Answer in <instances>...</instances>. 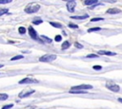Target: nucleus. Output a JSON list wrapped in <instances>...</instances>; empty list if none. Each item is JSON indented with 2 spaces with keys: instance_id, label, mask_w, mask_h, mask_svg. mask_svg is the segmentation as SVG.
<instances>
[{
  "instance_id": "f3484780",
  "label": "nucleus",
  "mask_w": 122,
  "mask_h": 109,
  "mask_svg": "<svg viewBox=\"0 0 122 109\" xmlns=\"http://www.w3.org/2000/svg\"><path fill=\"white\" fill-rule=\"evenodd\" d=\"M8 98H9L8 94H6V93H0V100H8Z\"/></svg>"
},
{
  "instance_id": "393cba45",
  "label": "nucleus",
  "mask_w": 122,
  "mask_h": 109,
  "mask_svg": "<svg viewBox=\"0 0 122 109\" xmlns=\"http://www.w3.org/2000/svg\"><path fill=\"white\" fill-rule=\"evenodd\" d=\"M74 45H75V47H77V48H83V45H82L80 43H78V42H75V43H74Z\"/></svg>"
},
{
  "instance_id": "4468645a",
  "label": "nucleus",
  "mask_w": 122,
  "mask_h": 109,
  "mask_svg": "<svg viewBox=\"0 0 122 109\" xmlns=\"http://www.w3.org/2000/svg\"><path fill=\"white\" fill-rule=\"evenodd\" d=\"M50 25L52 26L53 27H56V28H61L63 27L60 23H57V22H50Z\"/></svg>"
},
{
  "instance_id": "2f4dec72",
  "label": "nucleus",
  "mask_w": 122,
  "mask_h": 109,
  "mask_svg": "<svg viewBox=\"0 0 122 109\" xmlns=\"http://www.w3.org/2000/svg\"><path fill=\"white\" fill-rule=\"evenodd\" d=\"M35 108V106H31V107H29V108H27V109H34Z\"/></svg>"
},
{
  "instance_id": "7ed1b4c3",
  "label": "nucleus",
  "mask_w": 122,
  "mask_h": 109,
  "mask_svg": "<svg viewBox=\"0 0 122 109\" xmlns=\"http://www.w3.org/2000/svg\"><path fill=\"white\" fill-rule=\"evenodd\" d=\"M106 87L108 89H110L111 91H113V92H119L120 91V87L118 84L114 83V82H107L106 83Z\"/></svg>"
},
{
  "instance_id": "c756f323",
  "label": "nucleus",
  "mask_w": 122,
  "mask_h": 109,
  "mask_svg": "<svg viewBox=\"0 0 122 109\" xmlns=\"http://www.w3.org/2000/svg\"><path fill=\"white\" fill-rule=\"evenodd\" d=\"M41 23H43L42 20H34V21H33V24H34V25H40Z\"/></svg>"
},
{
  "instance_id": "39448f33",
  "label": "nucleus",
  "mask_w": 122,
  "mask_h": 109,
  "mask_svg": "<svg viewBox=\"0 0 122 109\" xmlns=\"http://www.w3.org/2000/svg\"><path fill=\"white\" fill-rule=\"evenodd\" d=\"M87 90V89H92V86L90 84H80V85H76V86H72L71 88V90Z\"/></svg>"
},
{
  "instance_id": "2eb2a0df",
  "label": "nucleus",
  "mask_w": 122,
  "mask_h": 109,
  "mask_svg": "<svg viewBox=\"0 0 122 109\" xmlns=\"http://www.w3.org/2000/svg\"><path fill=\"white\" fill-rule=\"evenodd\" d=\"M70 93H71V94H86L87 91H84V90H71Z\"/></svg>"
},
{
  "instance_id": "473e14b6",
  "label": "nucleus",
  "mask_w": 122,
  "mask_h": 109,
  "mask_svg": "<svg viewBox=\"0 0 122 109\" xmlns=\"http://www.w3.org/2000/svg\"><path fill=\"white\" fill-rule=\"evenodd\" d=\"M3 66H4V64H0V68H1V67H3Z\"/></svg>"
},
{
  "instance_id": "1a4fd4ad",
  "label": "nucleus",
  "mask_w": 122,
  "mask_h": 109,
  "mask_svg": "<svg viewBox=\"0 0 122 109\" xmlns=\"http://www.w3.org/2000/svg\"><path fill=\"white\" fill-rule=\"evenodd\" d=\"M98 54L99 55H107V56H115L116 55L115 52H112V51H108V50H99Z\"/></svg>"
},
{
  "instance_id": "aec40b11",
  "label": "nucleus",
  "mask_w": 122,
  "mask_h": 109,
  "mask_svg": "<svg viewBox=\"0 0 122 109\" xmlns=\"http://www.w3.org/2000/svg\"><path fill=\"white\" fill-rule=\"evenodd\" d=\"M18 31H19L20 34H25V33H26V28H25L24 27H19Z\"/></svg>"
},
{
  "instance_id": "b1692460",
  "label": "nucleus",
  "mask_w": 122,
  "mask_h": 109,
  "mask_svg": "<svg viewBox=\"0 0 122 109\" xmlns=\"http://www.w3.org/2000/svg\"><path fill=\"white\" fill-rule=\"evenodd\" d=\"M103 20V18H101V17H96V18H92V20H91V22H97V21H102Z\"/></svg>"
},
{
  "instance_id": "0eeeda50",
  "label": "nucleus",
  "mask_w": 122,
  "mask_h": 109,
  "mask_svg": "<svg viewBox=\"0 0 122 109\" xmlns=\"http://www.w3.org/2000/svg\"><path fill=\"white\" fill-rule=\"evenodd\" d=\"M35 91L34 90H23V91H21L20 93H19V95H18V97L19 98H26V97H29V96H30L31 94H33Z\"/></svg>"
},
{
  "instance_id": "c85d7f7f",
  "label": "nucleus",
  "mask_w": 122,
  "mask_h": 109,
  "mask_svg": "<svg viewBox=\"0 0 122 109\" xmlns=\"http://www.w3.org/2000/svg\"><path fill=\"white\" fill-rule=\"evenodd\" d=\"M10 2H11V0H0V4H8Z\"/></svg>"
},
{
  "instance_id": "9d476101",
  "label": "nucleus",
  "mask_w": 122,
  "mask_h": 109,
  "mask_svg": "<svg viewBox=\"0 0 122 109\" xmlns=\"http://www.w3.org/2000/svg\"><path fill=\"white\" fill-rule=\"evenodd\" d=\"M71 19H76V20H84V19H87L89 18V15L88 14H84V15H72L71 16Z\"/></svg>"
},
{
  "instance_id": "20e7f679",
  "label": "nucleus",
  "mask_w": 122,
  "mask_h": 109,
  "mask_svg": "<svg viewBox=\"0 0 122 109\" xmlns=\"http://www.w3.org/2000/svg\"><path fill=\"white\" fill-rule=\"evenodd\" d=\"M36 82H38L37 80H34V79H31V78L27 77V78H24L21 81H19L18 83L19 84H27V83H36Z\"/></svg>"
},
{
  "instance_id": "cd10ccee",
  "label": "nucleus",
  "mask_w": 122,
  "mask_h": 109,
  "mask_svg": "<svg viewBox=\"0 0 122 109\" xmlns=\"http://www.w3.org/2000/svg\"><path fill=\"white\" fill-rule=\"evenodd\" d=\"M87 58H98V55H95V54H89V55H87Z\"/></svg>"
},
{
  "instance_id": "423d86ee",
  "label": "nucleus",
  "mask_w": 122,
  "mask_h": 109,
  "mask_svg": "<svg viewBox=\"0 0 122 109\" xmlns=\"http://www.w3.org/2000/svg\"><path fill=\"white\" fill-rule=\"evenodd\" d=\"M28 31H29V34H30V38H31V39H33V40H38L37 32L35 31V29H34L32 27H29Z\"/></svg>"
},
{
  "instance_id": "5701e85b",
  "label": "nucleus",
  "mask_w": 122,
  "mask_h": 109,
  "mask_svg": "<svg viewBox=\"0 0 122 109\" xmlns=\"http://www.w3.org/2000/svg\"><path fill=\"white\" fill-rule=\"evenodd\" d=\"M62 40V36L61 35H56L55 37H54V41L55 42H60Z\"/></svg>"
},
{
  "instance_id": "ddd939ff",
  "label": "nucleus",
  "mask_w": 122,
  "mask_h": 109,
  "mask_svg": "<svg viewBox=\"0 0 122 109\" xmlns=\"http://www.w3.org/2000/svg\"><path fill=\"white\" fill-rule=\"evenodd\" d=\"M83 3H84V5H86V6H88V5L92 6V5H94V4H97V0H86V1H84Z\"/></svg>"
},
{
  "instance_id": "a211bd4d",
  "label": "nucleus",
  "mask_w": 122,
  "mask_h": 109,
  "mask_svg": "<svg viewBox=\"0 0 122 109\" xmlns=\"http://www.w3.org/2000/svg\"><path fill=\"white\" fill-rule=\"evenodd\" d=\"M8 11H9L8 8H1V9H0V16H2V15H4V14L8 13Z\"/></svg>"
},
{
  "instance_id": "f257e3e1",
  "label": "nucleus",
  "mask_w": 122,
  "mask_h": 109,
  "mask_svg": "<svg viewBox=\"0 0 122 109\" xmlns=\"http://www.w3.org/2000/svg\"><path fill=\"white\" fill-rule=\"evenodd\" d=\"M39 9H40V5H38L36 3H30L25 8L24 10L27 13H35L39 10Z\"/></svg>"
},
{
  "instance_id": "7c9ffc66",
  "label": "nucleus",
  "mask_w": 122,
  "mask_h": 109,
  "mask_svg": "<svg viewBox=\"0 0 122 109\" xmlns=\"http://www.w3.org/2000/svg\"><path fill=\"white\" fill-rule=\"evenodd\" d=\"M118 101L122 103V98H118Z\"/></svg>"
},
{
  "instance_id": "f03ea898",
  "label": "nucleus",
  "mask_w": 122,
  "mask_h": 109,
  "mask_svg": "<svg viewBox=\"0 0 122 109\" xmlns=\"http://www.w3.org/2000/svg\"><path fill=\"white\" fill-rule=\"evenodd\" d=\"M56 59V55L55 54H45L43 56H41L39 58V61L40 62H44V63H48V62H51V61H54Z\"/></svg>"
},
{
  "instance_id": "a878e982",
  "label": "nucleus",
  "mask_w": 122,
  "mask_h": 109,
  "mask_svg": "<svg viewBox=\"0 0 122 109\" xmlns=\"http://www.w3.org/2000/svg\"><path fill=\"white\" fill-rule=\"evenodd\" d=\"M68 27H71V28H78V26L77 25H74V24H69Z\"/></svg>"
},
{
  "instance_id": "bb28decb",
  "label": "nucleus",
  "mask_w": 122,
  "mask_h": 109,
  "mask_svg": "<svg viewBox=\"0 0 122 109\" xmlns=\"http://www.w3.org/2000/svg\"><path fill=\"white\" fill-rule=\"evenodd\" d=\"M92 68H93L94 70H101V69H102V66H101V65H93Z\"/></svg>"
},
{
  "instance_id": "6ab92c4d",
  "label": "nucleus",
  "mask_w": 122,
  "mask_h": 109,
  "mask_svg": "<svg viewBox=\"0 0 122 109\" xmlns=\"http://www.w3.org/2000/svg\"><path fill=\"white\" fill-rule=\"evenodd\" d=\"M98 30H101V28L100 27H91V28H89L88 29V32H94V31H98Z\"/></svg>"
},
{
  "instance_id": "9b49d317",
  "label": "nucleus",
  "mask_w": 122,
  "mask_h": 109,
  "mask_svg": "<svg viewBox=\"0 0 122 109\" xmlns=\"http://www.w3.org/2000/svg\"><path fill=\"white\" fill-rule=\"evenodd\" d=\"M120 12H121V9H115V8H112V9H107V13H109V14H116V13H120Z\"/></svg>"
},
{
  "instance_id": "6e6552de",
  "label": "nucleus",
  "mask_w": 122,
  "mask_h": 109,
  "mask_svg": "<svg viewBox=\"0 0 122 109\" xmlns=\"http://www.w3.org/2000/svg\"><path fill=\"white\" fill-rule=\"evenodd\" d=\"M76 6V2L74 0H71L69 2H67V9L70 12H73L74 11V8Z\"/></svg>"
},
{
  "instance_id": "f8f14e48",
  "label": "nucleus",
  "mask_w": 122,
  "mask_h": 109,
  "mask_svg": "<svg viewBox=\"0 0 122 109\" xmlns=\"http://www.w3.org/2000/svg\"><path fill=\"white\" fill-rule=\"evenodd\" d=\"M70 45H71L70 42H69V41H65V42H63V43H62V45H61V48H62L63 50H65V49L69 48V47H70Z\"/></svg>"
},
{
  "instance_id": "4be33fe9",
  "label": "nucleus",
  "mask_w": 122,
  "mask_h": 109,
  "mask_svg": "<svg viewBox=\"0 0 122 109\" xmlns=\"http://www.w3.org/2000/svg\"><path fill=\"white\" fill-rule=\"evenodd\" d=\"M12 107H13V104L10 103V104H6V105H4L1 109H10V108H12Z\"/></svg>"
},
{
  "instance_id": "dca6fc26",
  "label": "nucleus",
  "mask_w": 122,
  "mask_h": 109,
  "mask_svg": "<svg viewBox=\"0 0 122 109\" xmlns=\"http://www.w3.org/2000/svg\"><path fill=\"white\" fill-rule=\"evenodd\" d=\"M40 37H41V39H42L44 42H46V43H51V42H52V40H51V38H49V37H47V36H45V35H41Z\"/></svg>"
},
{
  "instance_id": "412c9836",
  "label": "nucleus",
  "mask_w": 122,
  "mask_h": 109,
  "mask_svg": "<svg viewBox=\"0 0 122 109\" xmlns=\"http://www.w3.org/2000/svg\"><path fill=\"white\" fill-rule=\"evenodd\" d=\"M23 58V55H16L14 57H12L10 59V61H15V60H19V59H22Z\"/></svg>"
}]
</instances>
